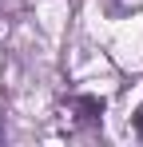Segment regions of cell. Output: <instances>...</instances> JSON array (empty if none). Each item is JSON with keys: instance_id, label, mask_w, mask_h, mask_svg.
I'll use <instances>...</instances> for the list:
<instances>
[{"instance_id": "obj_1", "label": "cell", "mask_w": 143, "mask_h": 147, "mask_svg": "<svg viewBox=\"0 0 143 147\" xmlns=\"http://www.w3.org/2000/svg\"><path fill=\"white\" fill-rule=\"evenodd\" d=\"M135 131H139V139H143V107L135 111Z\"/></svg>"}]
</instances>
